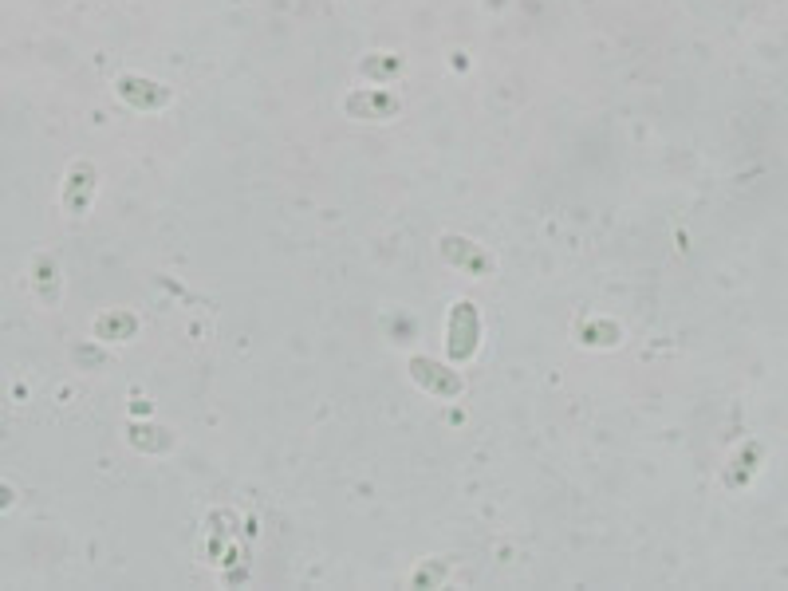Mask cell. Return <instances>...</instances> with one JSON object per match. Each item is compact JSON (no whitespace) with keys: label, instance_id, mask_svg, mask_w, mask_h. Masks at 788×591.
Segmentation results:
<instances>
[{"label":"cell","instance_id":"6da1fadb","mask_svg":"<svg viewBox=\"0 0 788 591\" xmlns=\"http://www.w3.org/2000/svg\"><path fill=\"white\" fill-rule=\"evenodd\" d=\"M119 95L138 107V111H154V107H166L170 103V91L162 83H150V79H119Z\"/></svg>","mask_w":788,"mask_h":591},{"label":"cell","instance_id":"7a4b0ae2","mask_svg":"<svg viewBox=\"0 0 788 591\" xmlns=\"http://www.w3.org/2000/svg\"><path fill=\"white\" fill-rule=\"evenodd\" d=\"M91 190H95V166H91V162H75V166H71V178H67V190H64L67 213H83V209L91 205Z\"/></svg>","mask_w":788,"mask_h":591},{"label":"cell","instance_id":"3957f363","mask_svg":"<svg viewBox=\"0 0 788 591\" xmlns=\"http://www.w3.org/2000/svg\"><path fill=\"white\" fill-rule=\"evenodd\" d=\"M473 351V308L469 304H458L454 308V339H450V355L454 359H465Z\"/></svg>","mask_w":788,"mask_h":591},{"label":"cell","instance_id":"277c9868","mask_svg":"<svg viewBox=\"0 0 788 591\" xmlns=\"http://www.w3.org/2000/svg\"><path fill=\"white\" fill-rule=\"evenodd\" d=\"M410 367H414L418 383L434 387L438 394H458V391H461V379H454V375H442V371H434V363H426V359H414Z\"/></svg>","mask_w":788,"mask_h":591}]
</instances>
